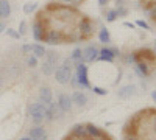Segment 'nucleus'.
<instances>
[{"mask_svg":"<svg viewBox=\"0 0 156 140\" xmlns=\"http://www.w3.org/2000/svg\"><path fill=\"white\" fill-rule=\"evenodd\" d=\"M136 25H137V27H140V28H144V30H150V25L145 20H137Z\"/></svg>","mask_w":156,"mask_h":140,"instance_id":"5701e85b","label":"nucleus"},{"mask_svg":"<svg viewBox=\"0 0 156 140\" xmlns=\"http://www.w3.org/2000/svg\"><path fill=\"white\" fill-rule=\"evenodd\" d=\"M151 98H153V101L156 103V90H154V92H151Z\"/></svg>","mask_w":156,"mask_h":140,"instance_id":"c9c22d12","label":"nucleus"},{"mask_svg":"<svg viewBox=\"0 0 156 140\" xmlns=\"http://www.w3.org/2000/svg\"><path fill=\"white\" fill-rule=\"evenodd\" d=\"M45 111H47V108H45V104L41 103V101L30 104V108H28L30 117H31V120H33L36 125H39L41 121H44V118H45Z\"/></svg>","mask_w":156,"mask_h":140,"instance_id":"f257e3e1","label":"nucleus"},{"mask_svg":"<svg viewBox=\"0 0 156 140\" xmlns=\"http://www.w3.org/2000/svg\"><path fill=\"white\" fill-rule=\"evenodd\" d=\"M125 2V0H117V3H123Z\"/></svg>","mask_w":156,"mask_h":140,"instance_id":"58836bf2","label":"nucleus"},{"mask_svg":"<svg viewBox=\"0 0 156 140\" xmlns=\"http://www.w3.org/2000/svg\"><path fill=\"white\" fill-rule=\"evenodd\" d=\"M70 59H72L73 62H78V64H80V62H84V61H83V50H81V48H75L73 52H72Z\"/></svg>","mask_w":156,"mask_h":140,"instance_id":"aec40b11","label":"nucleus"},{"mask_svg":"<svg viewBox=\"0 0 156 140\" xmlns=\"http://www.w3.org/2000/svg\"><path fill=\"white\" fill-rule=\"evenodd\" d=\"M125 27H128V28H134V25H133V23H129V22H125Z\"/></svg>","mask_w":156,"mask_h":140,"instance_id":"72a5a7b5","label":"nucleus"},{"mask_svg":"<svg viewBox=\"0 0 156 140\" xmlns=\"http://www.w3.org/2000/svg\"><path fill=\"white\" fill-rule=\"evenodd\" d=\"M36 64H37V58H36V56H30V58H28V66H30V67H34Z\"/></svg>","mask_w":156,"mask_h":140,"instance_id":"a878e982","label":"nucleus"},{"mask_svg":"<svg viewBox=\"0 0 156 140\" xmlns=\"http://www.w3.org/2000/svg\"><path fill=\"white\" fill-rule=\"evenodd\" d=\"M39 101H41L42 104H50L51 103V90L48 87H42L41 89V94H39Z\"/></svg>","mask_w":156,"mask_h":140,"instance_id":"9b49d317","label":"nucleus"},{"mask_svg":"<svg viewBox=\"0 0 156 140\" xmlns=\"http://www.w3.org/2000/svg\"><path fill=\"white\" fill-rule=\"evenodd\" d=\"M94 92L98 94V95H106V90H105V89H101V87H94Z\"/></svg>","mask_w":156,"mask_h":140,"instance_id":"c85d7f7f","label":"nucleus"},{"mask_svg":"<svg viewBox=\"0 0 156 140\" xmlns=\"http://www.w3.org/2000/svg\"><path fill=\"white\" fill-rule=\"evenodd\" d=\"M153 129H154V131H156V115H154V117H153Z\"/></svg>","mask_w":156,"mask_h":140,"instance_id":"f704fd0d","label":"nucleus"},{"mask_svg":"<svg viewBox=\"0 0 156 140\" xmlns=\"http://www.w3.org/2000/svg\"><path fill=\"white\" fill-rule=\"evenodd\" d=\"M11 14V5L8 3V0H0V17L6 19Z\"/></svg>","mask_w":156,"mask_h":140,"instance_id":"2eb2a0df","label":"nucleus"},{"mask_svg":"<svg viewBox=\"0 0 156 140\" xmlns=\"http://www.w3.org/2000/svg\"><path fill=\"white\" fill-rule=\"evenodd\" d=\"M100 61H106V62H112L115 59V53H114V50L112 48H101L100 52H98V58Z\"/></svg>","mask_w":156,"mask_h":140,"instance_id":"9d476101","label":"nucleus"},{"mask_svg":"<svg viewBox=\"0 0 156 140\" xmlns=\"http://www.w3.org/2000/svg\"><path fill=\"white\" fill-rule=\"evenodd\" d=\"M98 39H100L101 44H108V42H111V34H109V31H108L106 28H101L100 33H98Z\"/></svg>","mask_w":156,"mask_h":140,"instance_id":"6ab92c4d","label":"nucleus"},{"mask_svg":"<svg viewBox=\"0 0 156 140\" xmlns=\"http://www.w3.org/2000/svg\"><path fill=\"white\" fill-rule=\"evenodd\" d=\"M45 135V131L44 128H41V126H34V128L30 129V138L31 140H37V138H41Z\"/></svg>","mask_w":156,"mask_h":140,"instance_id":"f3484780","label":"nucleus"},{"mask_svg":"<svg viewBox=\"0 0 156 140\" xmlns=\"http://www.w3.org/2000/svg\"><path fill=\"white\" fill-rule=\"evenodd\" d=\"M37 140H47V137L44 135V137H41V138H37Z\"/></svg>","mask_w":156,"mask_h":140,"instance_id":"4c0bfd02","label":"nucleus"},{"mask_svg":"<svg viewBox=\"0 0 156 140\" xmlns=\"http://www.w3.org/2000/svg\"><path fill=\"white\" fill-rule=\"evenodd\" d=\"M22 50H23L25 53H27V52H31V48H30V45H23V48H22Z\"/></svg>","mask_w":156,"mask_h":140,"instance_id":"473e14b6","label":"nucleus"},{"mask_svg":"<svg viewBox=\"0 0 156 140\" xmlns=\"http://www.w3.org/2000/svg\"><path fill=\"white\" fill-rule=\"evenodd\" d=\"M154 53H156V42H154Z\"/></svg>","mask_w":156,"mask_h":140,"instance_id":"ea45409f","label":"nucleus"},{"mask_svg":"<svg viewBox=\"0 0 156 140\" xmlns=\"http://www.w3.org/2000/svg\"><path fill=\"white\" fill-rule=\"evenodd\" d=\"M134 86H131V84H128V86H125V87H122L119 92H117V95H119V98H122V100H126V98H129L133 94H134Z\"/></svg>","mask_w":156,"mask_h":140,"instance_id":"ddd939ff","label":"nucleus"},{"mask_svg":"<svg viewBox=\"0 0 156 140\" xmlns=\"http://www.w3.org/2000/svg\"><path fill=\"white\" fill-rule=\"evenodd\" d=\"M6 33H8V34H9L11 37H14V39H19V37H20L19 31H14L12 28H8V30H6Z\"/></svg>","mask_w":156,"mask_h":140,"instance_id":"b1692460","label":"nucleus"},{"mask_svg":"<svg viewBox=\"0 0 156 140\" xmlns=\"http://www.w3.org/2000/svg\"><path fill=\"white\" fill-rule=\"evenodd\" d=\"M117 11V16H126L128 14V9L126 8H119V9H115Z\"/></svg>","mask_w":156,"mask_h":140,"instance_id":"cd10ccee","label":"nucleus"},{"mask_svg":"<svg viewBox=\"0 0 156 140\" xmlns=\"http://www.w3.org/2000/svg\"><path fill=\"white\" fill-rule=\"evenodd\" d=\"M2 83H3V81H2V80H0V87H2Z\"/></svg>","mask_w":156,"mask_h":140,"instance_id":"a19ab883","label":"nucleus"},{"mask_svg":"<svg viewBox=\"0 0 156 140\" xmlns=\"http://www.w3.org/2000/svg\"><path fill=\"white\" fill-rule=\"evenodd\" d=\"M25 33H27V23L20 22V25H19V34L22 36V34H25Z\"/></svg>","mask_w":156,"mask_h":140,"instance_id":"393cba45","label":"nucleus"},{"mask_svg":"<svg viewBox=\"0 0 156 140\" xmlns=\"http://www.w3.org/2000/svg\"><path fill=\"white\" fill-rule=\"evenodd\" d=\"M62 2H66V3H80L81 0H62Z\"/></svg>","mask_w":156,"mask_h":140,"instance_id":"7c9ffc66","label":"nucleus"},{"mask_svg":"<svg viewBox=\"0 0 156 140\" xmlns=\"http://www.w3.org/2000/svg\"><path fill=\"white\" fill-rule=\"evenodd\" d=\"M108 3H109V0H98V5L100 6H106Z\"/></svg>","mask_w":156,"mask_h":140,"instance_id":"c756f323","label":"nucleus"},{"mask_svg":"<svg viewBox=\"0 0 156 140\" xmlns=\"http://www.w3.org/2000/svg\"><path fill=\"white\" fill-rule=\"evenodd\" d=\"M55 78L59 84H67L72 78V69H70V62L69 61H64V64L61 67H58L55 70Z\"/></svg>","mask_w":156,"mask_h":140,"instance_id":"f03ea898","label":"nucleus"},{"mask_svg":"<svg viewBox=\"0 0 156 140\" xmlns=\"http://www.w3.org/2000/svg\"><path fill=\"white\" fill-rule=\"evenodd\" d=\"M72 135H75L76 138H86L87 132H86V125H75L72 129Z\"/></svg>","mask_w":156,"mask_h":140,"instance_id":"f8f14e48","label":"nucleus"},{"mask_svg":"<svg viewBox=\"0 0 156 140\" xmlns=\"http://www.w3.org/2000/svg\"><path fill=\"white\" fill-rule=\"evenodd\" d=\"M20 140H31L30 137H23V138H20Z\"/></svg>","mask_w":156,"mask_h":140,"instance_id":"e433bc0d","label":"nucleus"},{"mask_svg":"<svg viewBox=\"0 0 156 140\" xmlns=\"http://www.w3.org/2000/svg\"><path fill=\"white\" fill-rule=\"evenodd\" d=\"M3 31H5V23H3V22H0V34H2Z\"/></svg>","mask_w":156,"mask_h":140,"instance_id":"2f4dec72","label":"nucleus"},{"mask_svg":"<svg viewBox=\"0 0 156 140\" xmlns=\"http://www.w3.org/2000/svg\"><path fill=\"white\" fill-rule=\"evenodd\" d=\"M30 48H31L33 56H36V58H42V56H45V48H44V45L33 44V45H30Z\"/></svg>","mask_w":156,"mask_h":140,"instance_id":"a211bd4d","label":"nucleus"},{"mask_svg":"<svg viewBox=\"0 0 156 140\" xmlns=\"http://www.w3.org/2000/svg\"><path fill=\"white\" fill-rule=\"evenodd\" d=\"M45 33H47V30H45V25H44V22L42 20H34L33 22V37L37 41V42H41V41H44V37H45Z\"/></svg>","mask_w":156,"mask_h":140,"instance_id":"0eeeda50","label":"nucleus"},{"mask_svg":"<svg viewBox=\"0 0 156 140\" xmlns=\"http://www.w3.org/2000/svg\"><path fill=\"white\" fill-rule=\"evenodd\" d=\"M117 17H119V16H117V11H115V9L108 11V14H106V20H108V22H114Z\"/></svg>","mask_w":156,"mask_h":140,"instance_id":"412c9836","label":"nucleus"},{"mask_svg":"<svg viewBox=\"0 0 156 140\" xmlns=\"http://www.w3.org/2000/svg\"><path fill=\"white\" fill-rule=\"evenodd\" d=\"M98 52L100 50L95 47V45H89L83 50V61L84 62H92L98 58Z\"/></svg>","mask_w":156,"mask_h":140,"instance_id":"6e6552de","label":"nucleus"},{"mask_svg":"<svg viewBox=\"0 0 156 140\" xmlns=\"http://www.w3.org/2000/svg\"><path fill=\"white\" fill-rule=\"evenodd\" d=\"M148 12H150V16L156 20V3H154V5H151V8L148 9Z\"/></svg>","mask_w":156,"mask_h":140,"instance_id":"bb28decb","label":"nucleus"},{"mask_svg":"<svg viewBox=\"0 0 156 140\" xmlns=\"http://www.w3.org/2000/svg\"><path fill=\"white\" fill-rule=\"evenodd\" d=\"M36 5L37 3H27L23 6V11H25V14H30V12H33L36 9Z\"/></svg>","mask_w":156,"mask_h":140,"instance_id":"4be33fe9","label":"nucleus"},{"mask_svg":"<svg viewBox=\"0 0 156 140\" xmlns=\"http://www.w3.org/2000/svg\"><path fill=\"white\" fill-rule=\"evenodd\" d=\"M58 106H59V109H61L62 112L70 111V109H72V98H70L69 95H66V94H61V95L58 97Z\"/></svg>","mask_w":156,"mask_h":140,"instance_id":"1a4fd4ad","label":"nucleus"},{"mask_svg":"<svg viewBox=\"0 0 156 140\" xmlns=\"http://www.w3.org/2000/svg\"><path fill=\"white\" fill-rule=\"evenodd\" d=\"M44 42H47V44H50V45L62 44V42H66V36H64L61 31H56V30H48V31L45 33Z\"/></svg>","mask_w":156,"mask_h":140,"instance_id":"423d86ee","label":"nucleus"},{"mask_svg":"<svg viewBox=\"0 0 156 140\" xmlns=\"http://www.w3.org/2000/svg\"><path fill=\"white\" fill-rule=\"evenodd\" d=\"M75 80H76L78 86L86 87V89L90 87V84H89V78H87V67H86V64H83V62H80V64L76 66Z\"/></svg>","mask_w":156,"mask_h":140,"instance_id":"7ed1b4c3","label":"nucleus"},{"mask_svg":"<svg viewBox=\"0 0 156 140\" xmlns=\"http://www.w3.org/2000/svg\"><path fill=\"white\" fill-rule=\"evenodd\" d=\"M78 28H80V37L81 39H89L90 36L94 34V23L90 19L83 17L78 23Z\"/></svg>","mask_w":156,"mask_h":140,"instance_id":"20e7f679","label":"nucleus"},{"mask_svg":"<svg viewBox=\"0 0 156 140\" xmlns=\"http://www.w3.org/2000/svg\"><path fill=\"white\" fill-rule=\"evenodd\" d=\"M70 98H72V101H73L76 106H84V104L87 103V97H86V94H83V92H75Z\"/></svg>","mask_w":156,"mask_h":140,"instance_id":"4468645a","label":"nucleus"},{"mask_svg":"<svg viewBox=\"0 0 156 140\" xmlns=\"http://www.w3.org/2000/svg\"><path fill=\"white\" fill-rule=\"evenodd\" d=\"M136 72H137V75L139 76H147L148 73H150V69H148V66L145 64V62H140V61H137L136 62Z\"/></svg>","mask_w":156,"mask_h":140,"instance_id":"dca6fc26","label":"nucleus"},{"mask_svg":"<svg viewBox=\"0 0 156 140\" xmlns=\"http://www.w3.org/2000/svg\"><path fill=\"white\" fill-rule=\"evenodd\" d=\"M45 61L42 62V73L44 75H53L55 70H56V61H58V56L55 53H48L45 55Z\"/></svg>","mask_w":156,"mask_h":140,"instance_id":"39448f33","label":"nucleus"}]
</instances>
